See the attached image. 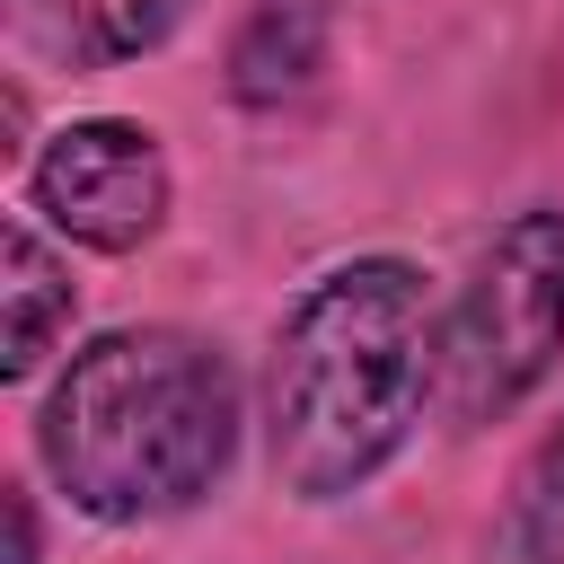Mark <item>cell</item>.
I'll list each match as a JSON object with an SVG mask.
<instances>
[{"label":"cell","instance_id":"cell-2","mask_svg":"<svg viewBox=\"0 0 564 564\" xmlns=\"http://www.w3.org/2000/svg\"><path fill=\"white\" fill-rule=\"evenodd\" d=\"M238 423L247 405L220 344L185 326H106L53 370L35 405V458L70 511L106 529H150L220 494Z\"/></svg>","mask_w":564,"mask_h":564},{"label":"cell","instance_id":"cell-1","mask_svg":"<svg viewBox=\"0 0 564 564\" xmlns=\"http://www.w3.org/2000/svg\"><path fill=\"white\" fill-rule=\"evenodd\" d=\"M441 308L405 256H344L282 308L264 379V449L291 502L361 494L432 405Z\"/></svg>","mask_w":564,"mask_h":564},{"label":"cell","instance_id":"cell-5","mask_svg":"<svg viewBox=\"0 0 564 564\" xmlns=\"http://www.w3.org/2000/svg\"><path fill=\"white\" fill-rule=\"evenodd\" d=\"M326 44H335V0H247L238 26H229L220 79H229L238 106L273 115V106H291V97L317 88Z\"/></svg>","mask_w":564,"mask_h":564},{"label":"cell","instance_id":"cell-9","mask_svg":"<svg viewBox=\"0 0 564 564\" xmlns=\"http://www.w3.org/2000/svg\"><path fill=\"white\" fill-rule=\"evenodd\" d=\"M9 564H35V502H26V485H9Z\"/></svg>","mask_w":564,"mask_h":564},{"label":"cell","instance_id":"cell-4","mask_svg":"<svg viewBox=\"0 0 564 564\" xmlns=\"http://www.w3.org/2000/svg\"><path fill=\"white\" fill-rule=\"evenodd\" d=\"M167 203H176L167 150L132 115H79L26 159V212H44L70 247H97V256L150 247L167 229Z\"/></svg>","mask_w":564,"mask_h":564},{"label":"cell","instance_id":"cell-7","mask_svg":"<svg viewBox=\"0 0 564 564\" xmlns=\"http://www.w3.org/2000/svg\"><path fill=\"white\" fill-rule=\"evenodd\" d=\"M0 300H9V326H0V379L9 388H26L35 370H44V352L70 335V317H79V282H70V264L35 238V220H9V238H0Z\"/></svg>","mask_w":564,"mask_h":564},{"label":"cell","instance_id":"cell-6","mask_svg":"<svg viewBox=\"0 0 564 564\" xmlns=\"http://www.w3.org/2000/svg\"><path fill=\"white\" fill-rule=\"evenodd\" d=\"M194 0H9V26L62 70H115L159 53Z\"/></svg>","mask_w":564,"mask_h":564},{"label":"cell","instance_id":"cell-8","mask_svg":"<svg viewBox=\"0 0 564 564\" xmlns=\"http://www.w3.org/2000/svg\"><path fill=\"white\" fill-rule=\"evenodd\" d=\"M485 564H564V432H546L511 476V502L485 529Z\"/></svg>","mask_w":564,"mask_h":564},{"label":"cell","instance_id":"cell-3","mask_svg":"<svg viewBox=\"0 0 564 564\" xmlns=\"http://www.w3.org/2000/svg\"><path fill=\"white\" fill-rule=\"evenodd\" d=\"M564 361V212H511L441 308L432 405L458 432L502 423Z\"/></svg>","mask_w":564,"mask_h":564}]
</instances>
